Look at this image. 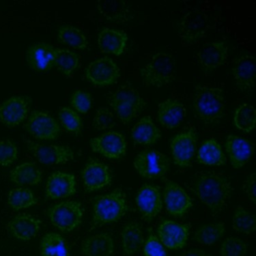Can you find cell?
<instances>
[{
	"instance_id": "6da1fadb",
	"label": "cell",
	"mask_w": 256,
	"mask_h": 256,
	"mask_svg": "<svg viewBox=\"0 0 256 256\" xmlns=\"http://www.w3.org/2000/svg\"><path fill=\"white\" fill-rule=\"evenodd\" d=\"M190 188L212 215H217L226 208L233 191L229 178L215 171L194 173L191 176Z\"/></svg>"
},
{
	"instance_id": "7a4b0ae2",
	"label": "cell",
	"mask_w": 256,
	"mask_h": 256,
	"mask_svg": "<svg viewBox=\"0 0 256 256\" xmlns=\"http://www.w3.org/2000/svg\"><path fill=\"white\" fill-rule=\"evenodd\" d=\"M195 114L205 125L218 124L226 116V97L220 87L196 85L193 94Z\"/></svg>"
},
{
	"instance_id": "3957f363",
	"label": "cell",
	"mask_w": 256,
	"mask_h": 256,
	"mask_svg": "<svg viewBox=\"0 0 256 256\" xmlns=\"http://www.w3.org/2000/svg\"><path fill=\"white\" fill-rule=\"evenodd\" d=\"M127 210L126 195L121 188H116L111 193L97 196L93 201L92 227L116 222L125 215Z\"/></svg>"
},
{
	"instance_id": "277c9868",
	"label": "cell",
	"mask_w": 256,
	"mask_h": 256,
	"mask_svg": "<svg viewBox=\"0 0 256 256\" xmlns=\"http://www.w3.org/2000/svg\"><path fill=\"white\" fill-rule=\"evenodd\" d=\"M145 86L163 87L172 83L177 76V64L174 57L166 52L155 53L140 70Z\"/></svg>"
},
{
	"instance_id": "5b68a950",
	"label": "cell",
	"mask_w": 256,
	"mask_h": 256,
	"mask_svg": "<svg viewBox=\"0 0 256 256\" xmlns=\"http://www.w3.org/2000/svg\"><path fill=\"white\" fill-rule=\"evenodd\" d=\"M108 102L123 124H129L146 107V101L139 91L128 84L120 86L111 93Z\"/></svg>"
},
{
	"instance_id": "8992f818",
	"label": "cell",
	"mask_w": 256,
	"mask_h": 256,
	"mask_svg": "<svg viewBox=\"0 0 256 256\" xmlns=\"http://www.w3.org/2000/svg\"><path fill=\"white\" fill-rule=\"evenodd\" d=\"M46 215L54 227L62 232H70L82 223L84 208L78 201L66 200L51 205Z\"/></svg>"
},
{
	"instance_id": "52a82bcc",
	"label": "cell",
	"mask_w": 256,
	"mask_h": 256,
	"mask_svg": "<svg viewBox=\"0 0 256 256\" xmlns=\"http://www.w3.org/2000/svg\"><path fill=\"white\" fill-rule=\"evenodd\" d=\"M133 166L136 172L145 179H160L168 172L170 159L158 150L147 148L136 155Z\"/></svg>"
},
{
	"instance_id": "ba28073f",
	"label": "cell",
	"mask_w": 256,
	"mask_h": 256,
	"mask_svg": "<svg viewBox=\"0 0 256 256\" xmlns=\"http://www.w3.org/2000/svg\"><path fill=\"white\" fill-rule=\"evenodd\" d=\"M27 149L41 164L59 165L65 164L74 159V151L68 145L62 144H41L29 139H23Z\"/></svg>"
},
{
	"instance_id": "9c48e42d",
	"label": "cell",
	"mask_w": 256,
	"mask_h": 256,
	"mask_svg": "<svg viewBox=\"0 0 256 256\" xmlns=\"http://www.w3.org/2000/svg\"><path fill=\"white\" fill-rule=\"evenodd\" d=\"M197 132L194 127L174 135L170 140L172 160L179 167H188L196 153Z\"/></svg>"
},
{
	"instance_id": "30bf717a",
	"label": "cell",
	"mask_w": 256,
	"mask_h": 256,
	"mask_svg": "<svg viewBox=\"0 0 256 256\" xmlns=\"http://www.w3.org/2000/svg\"><path fill=\"white\" fill-rule=\"evenodd\" d=\"M24 129L32 137L39 140H55L61 132L57 120L48 112L41 110H34L29 114Z\"/></svg>"
},
{
	"instance_id": "8fae6325",
	"label": "cell",
	"mask_w": 256,
	"mask_h": 256,
	"mask_svg": "<svg viewBox=\"0 0 256 256\" xmlns=\"http://www.w3.org/2000/svg\"><path fill=\"white\" fill-rule=\"evenodd\" d=\"M85 76L94 86H110L119 79L120 69L112 58L104 56L88 64Z\"/></svg>"
},
{
	"instance_id": "7c38bea8",
	"label": "cell",
	"mask_w": 256,
	"mask_h": 256,
	"mask_svg": "<svg viewBox=\"0 0 256 256\" xmlns=\"http://www.w3.org/2000/svg\"><path fill=\"white\" fill-rule=\"evenodd\" d=\"M91 150L108 159H121L126 154L127 142L123 134L108 131L89 140Z\"/></svg>"
},
{
	"instance_id": "4fadbf2b",
	"label": "cell",
	"mask_w": 256,
	"mask_h": 256,
	"mask_svg": "<svg viewBox=\"0 0 256 256\" xmlns=\"http://www.w3.org/2000/svg\"><path fill=\"white\" fill-rule=\"evenodd\" d=\"M32 98L28 95H13L0 104V122L12 128L27 119Z\"/></svg>"
},
{
	"instance_id": "5bb4252c",
	"label": "cell",
	"mask_w": 256,
	"mask_h": 256,
	"mask_svg": "<svg viewBox=\"0 0 256 256\" xmlns=\"http://www.w3.org/2000/svg\"><path fill=\"white\" fill-rule=\"evenodd\" d=\"M209 19L201 11L193 10L186 13L180 22L179 37L184 45H191L203 38L209 29Z\"/></svg>"
},
{
	"instance_id": "9a60e30c",
	"label": "cell",
	"mask_w": 256,
	"mask_h": 256,
	"mask_svg": "<svg viewBox=\"0 0 256 256\" xmlns=\"http://www.w3.org/2000/svg\"><path fill=\"white\" fill-rule=\"evenodd\" d=\"M163 201L167 212L177 218L183 217L193 207L192 198L178 183L172 180L165 181Z\"/></svg>"
},
{
	"instance_id": "2e32d148",
	"label": "cell",
	"mask_w": 256,
	"mask_h": 256,
	"mask_svg": "<svg viewBox=\"0 0 256 256\" xmlns=\"http://www.w3.org/2000/svg\"><path fill=\"white\" fill-rule=\"evenodd\" d=\"M83 188L86 192H93L109 186L112 174L108 165L90 158L81 171Z\"/></svg>"
},
{
	"instance_id": "e0dca14e",
	"label": "cell",
	"mask_w": 256,
	"mask_h": 256,
	"mask_svg": "<svg viewBox=\"0 0 256 256\" xmlns=\"http://www.w3.org/2000/svg\"><path fill=\"white\" fill-rule=\"evenodd\" d=\"M189 233V224H181L168 219L162 220L157 228L159 241L171 250L184 248L187 244Z\"/></svg>"
},
{
	"instance_id": "ac0fdd59",
	"label": "cell",
	"mask_w": 256,
	"mask_h": 256,
	"mask_svg": "<svg viewBox=\"0 0 256 256\" xmlns=\"http://www.w3.org/2000/svg\"><path fill=\"white\" fill-rule=\"evenodd\" d=\"M57 48L48 42H35L26 51L28 66L37 72H46L55 66Z\"/></svg>"
},
{
	"instance_id": "d6986e66",
	"label": "cell",
	"mask_w": 256,
	"mask_h": 256,
	"mask_svg": "<svg viewBox=\"0 0 256 256\" xmlns=\"http://www.w3.org/2000/svg\"><path fill=\"white\" fill-rule=\"evenodd\" d=\"M236 87L245 94L252 93L256 76V60L251 54H244L235 59L231 68Z\"/></svg>"
},
{
	"instance_id": "ffe728a7",
	"label": "cell",
	"mask_w": 256,
	"mask_h": 256,
	"mask_svg": "<svg viewBox=\"0 0 256 256\" xmlns=\"http://www.w3.org/2000/svg\"><path fill=\"white\" fill-rule=\"evenodd\" d=\"M135 202L142 219L147 222L152 221L162 210L161 195L154 185H142L136 194Z\"/></svg>"
},
{
	"instance_id": "44dd1931",
	"label": "cell",
	"mask_w": 256,
	"mask_h": 256,
	"mask_svg": "<svg viewBox=\"0 0 256 256\" xmlns=\"http://www.w3.org/2000/svg\"><path fill=\"white\" fill-rule=\"evenodd\" d=\"M228 58V46L224 41H210L203 44L197 53V61L205 72L221 67Z\"/></svg>"
},
{
	"instance_id": "7402d4cb",
	"label": "cell",
	"mask_w": 256,
	"mask_h": 256,
	"mask_svg": "<svg viewBox=\"0 0 256 256\" xmlns=\"http://www.w3.org/2000/svg\"><path fill=\"white\" fill-rule=\"evenodd\" d=\"M75 193L76 178L74 174L62 171H55L50 174L45 186V196L47 199H63Z\"/></svg>"
},
{
	"instance_id": "603a6c76",
	"label": "cell",
	"mask_w": 256,
	"mask_h": 256,
	"mask_svg": "<svg viewBox=\"0 0 256 256\" xmlns=\"http://www.w3.org/2000/svg\"><path fill=\"white\" fill-rule=\"evenodd\" d=\"M225 151L234 169L245 166L253 155L254 147L249 140L234 134H229L225 140Z\"/></svg>"
},
{
	"instance_id": "cb8c5ba5",
	"label": "cell",
	"mask_w": 256,
	"mask_h": 256,
	"mask_svg": "<svg viewBox=\"0 0 256 256\" xmlns=\"http://www.w3.org/2000/svg\"><path fill=\"white\" fill-rule=\"evenodd\" d=\"M41 220L29 213H20L7 223V231L14 238L29 241L36 237L41 228Z\"/></svg>"
},
{
	"instance_id": "d4e9b609",
	"label": "cell",
	"mask_w": 256,
	"mask_h": 256,
	"mask_svg": "<svg viewBox=\"0 0 256 256\" xmlns=\"http://www.w3.org/2000/svg\"><path fill=\"white\" fill-rule=\"evenodd\" d=\"M187 114L184 104L176 99L169 98L158 104L157 120L166 129L178 128Z\"/></svg>"
},
{
	"instance_id": "484cf974",
	"label": "cell",
	"mask_w": 256,
	"mask_h": 256,
	"mask_svg": "<svg viewBox=\"0 0 256 256\" xmlns=\"http://www.w3.org/2000/svg\"><path fill=\"white\" fill-rule=\"evenodd\" d=\"M97 42L102 53L120 56L126 49L128 36L123 30L104 28L99 32Z\"/></svg>"
},
{
	"instance_id": "4316f807",
	"label": "cell",
	"mask_w": 256,
	"mask_h": 256,
	"mask_svg": "<svg viewBox=\"0 0 256 256\" xmlns=\"http://www.w3.org/2000/svg\"><path fill=\"white\" fill-rule=\"evenodd\" d=\"M131 137L135 145L150 146L161 138V131L150 116L142 117L132 128Z\"/></svg>"
},
{
	"instance_id": "83f0119b",
	"label": "cell",
	"mask_w": 256,
	"mask_h": 256,
	"mask_svg": "<svg viewBox=\"0 0 256 256\" xmlns=\"http://www.w3.org/2000/svg\"><path fill=\"white\" fill-rule=\"evenodd\" d=\"M196 152L197 163L206 166H222L227 162L220 143L214 138L204 140Z\"/></svg>"
},
{
	"instance_id": "f1b7e54d",
	"label": "cell",
	"mask_w": 256,
	"mask_h": 256,
	"mask_svg": "<svg viewBox=\"0 0 256 256\" xmlns=\"http://www.w3.org/2000/svg\"><path fill=\"white\" fill-rule=\"evenodd\" d=\"M114 251L113 238L108 233L92 235L82 241L81 253L84 256H110Z\"/></svg>"
},
{
	"instance_id": "f546056e",
	"label": "cell",
	"mask_w": 256,
	"mask_h": 256,
	"mask_svg": "<svg viewBox=\"0 0 256 256\" xmlns=\"http://www.w3.org/2000/svg\"><path fill=\"white\" fill-rule=\"evenodd\" d=\"M121 243L125 255H133L144 245V236L140 224L137 221L126 223L120 231Z\"/></svg>"
},
{
	"instance_id": "4dcf8cb0",
	"label": "cell",
	"mask_w": 256,
	"mask_h": 256,
	"mask_svg": "<svg viewBox=\"0 0 256 256\" xmlns=\"http://www.w3.org/2000/svg\"><path fill=\"white\" fill-rule=\"evenodd\" d=\"M9 179L19 186L39 185L42 181V170L35 162H23L9 172Z\"/></svg>"
},
{
	"instance_id": "1f68e13d",
	"label": "cell",
	"mask_w": 256,
	"mask_h": 256,
	"mask_svg": "<svg viewBox=\"0 0 256 256\" xmlns=\"http://www.w3.org/2000/svg\"><path fill=\"white\" fill-rule=\"evenodd\" d=\"M99 13L111 22L124 23L130 20V6L123 0H101L97 1Z\"/></svg>"
},
{
	"instance_id": "d6a6232c",
	"label": "cell",
	"mask_w": 256,
	"mask_h": 256,
	"mask_svg": "<svg viewBox=\"0 0 256 256\" xmlns=\"http://www.w3.org/2000/svg\"><path fill=\"white\" fill-rule=\"evenodd\" d=\"M39 251L41 256H69L65 238L56 232L46 233L41 238Z\"/></svg>"
},
{
	"instance_id": "836d02e7",
	"label": "cell",
	"mask_w": 256,
	"mask_h": 256,
	"mask_svg": "<svg viewBox=\"0 0 256 256\" xmlns=\"http://www.w3.org/2000/svg\"><path fill=\"white\" fill-rule=\"evenodd\" d=\"M57 40L68 47L77 50H85L88 47V41L84 33L71 24H63L57 29Z\"/></svg>"
},
{
	"instance_id": "e575fe53",
	"label": "cell",
	"mask_w": 256,
	"mask_h": 256,
	"mask_svg": "<svg viewBox=\"0 0 256 256\" xmlns=\"http://www.w3.org/2000/svg\"><path fill=\"white\" fill-rule=\"evenodd\" d=\"M81 65V57L76 52L70 49L57 48L55 60L56 69L65 77L73 76L74 72Z\"/></svg>"
},
{
	"instance_id": "d590c367",
	"label": "cell",
	"mask_w": 256,
	"mask_h": 256,
	"mask_svg": "<svg viewBox=\"0 0 256 256\" xmlns=\"http://www.w3.org/2000/svg\"><path fill=\"white\" fill-rule=\"evenodd\" d=\"M224 222H215L200 226L194 233V240L203 245H213L225 233Z\"/></svg>"
},
{
	"instance_id": "8d00e7d4",
	"label": "cell",
	"mask_w": 256,
	"mask_h": 256,
	"mask_svg": "<svg viewBox=\"0 0 256 256\" xmlns=\"http://www.w3.org/2000/svg\"><path fill=\"white\" fill-rule=\"evenodd\" d=\"M233 122L238 130L246 133L251 132L254 129L256 123L255 108L248 103L239 105L234 111Z\"/></svg>"
},
{
	"instance_id": "74e56055",
	"label": "cell",
	"mask_w": 256,
	"mask_h": 256,
	"mask_svg": "<svg viewBox=\"0 0 256 256\" xmlns=\"http://www.w3.org/2000/svg\"><path fill=\"white\" fill-rule=\"evenodd\" d=\"M38 204L37 198L33 192L25 187L13 188L8 193V205L14 211L26 209Z\"/></svg>"
},
{
	"instance_id": "f35d334b",
	"label": "cell",
	"mask_w": 256,
	"mask_h": 256,
	"mask_svg": "<svg viewBox=\"0 0 256 256\" xmlns=\"http://www.w3.org/2000/svg\"><path fill=\"white\" fill-rule=\"evenodd\" d=\"M232 227L237 233L253 234L256 229V217L242 206H237L232 217Z\"/></svg>"
},
{
	"instance_id": "ab89813d",
	"label": "cell",
	"mask_w": 256,
	"mask_h": 256,
	"mask_svg": "<svg viewBox=\"0 0 256 256\" xmlns=\"http://www.w3.org/2000/svg\"><path fill=\"white\" fill-rule=\"evenodd\" d=\"M58 121L65 131L74 135H80L83 129V121L80 115L72 108L62 106L58 109Z\"/></svg>"
},
{
	"instance_id": "60d3db41",
	"label": "cell",
	"mask_w": 256,
	"mask_h": 256,
	"mask_svg": "<svg viewBox=\"0 0 256 256\" xmlns=\"http://www.w3.org/2000/svg\"><path fill=\"white\" fill-rule=\"evenodd\" d=\"M70 105L78 114H86L92 107V95L85 90L76 89L70 96Z\"/></svg>"
},
{
	"instance_id": "b9f144b4",
	"label": "cell",
	"mask_w": 256,
	"mask_h": 256,
	"mask_svg": "<svg viewBox=\"0 0 256 256\" xmlns=\"http://www.w3.org/2000/svg\"><path fill=\"white\" fill-rule=\"evenodd\" d=\"M247 244L237 237L226 238L220 247L222 256H245L247 253Z\"/></svg>"
},
{
	"instance_id": "7bdbcfd3",
	"label": "cell",
	"mask_w": 256,
	"mask_h": 256,
	"mask_svg": "<svg viewBox=\"0 0 256 256\" xmlns=\"http://www.w3.org/2000/svg\"><path fill=\"white\" fill-rule=\"evenodd\" d=\"M18 157V148L11 139L0 140V166L8 167L12 165Z\"/></svg>"
},
{
	"instance_id": "ee69618b",
	"label": "cell",
	"mask_w": 256,
	"mask_h": 256,
	"mask_svg": "<svg viewBox=\"0 0 256 256\" xmlns=\"http://www.w3.org/2000/svg\"><path fill=\"white\" fill-rule=\"evenodd\" d=\"M92 125L97 130H107L115 125V118L110 109L100 107L97 109L93 118Z\"/></svg>"
},
{
	"instance_id": "f6af8a7d",
	"label": "cell",
	"mask_w": 256,
	"mask_h": 256,
	"mask_svg": "<svg viewBox=\"0 0 256 256\" xmlns=\"http://www.w3.org/2000/svg\"><path fill=\"white\" fill-rule=\"evenodd\" d=\"M145 256H168L159 239L152 233H148V237L143 245Z\"/></svg>"
},
{
	"instance_id": "bcb514c9",
	"label": "cell",
	"mask_w": 256,
	"mask_h": 256,
	"mask_svg": "<svg viewBox=\"0 0 256 256\" xmlns=\"http://www.w3.org/2000/svg\"><path fill=\"white\" fill-rule=\"evenodd\" d=\"M255 173H251L243 181L242 189L252 203H255Z\"/></svg>"
},
{
	"instance_id": "7dc6e473",
	"label": "cell",
	"mask_w": 256,
	"mask_h": 256,
	"mask_svg": "<svg viewBox=\"0 0 256 256\" xmlns=\"http://www.w3.org/2000/svg\"><path fill=\"white\" fill-rule=\"evenodd\" d=\"M180 256H212V255L201 249H190V250L184 251Z\"/></svg>"
}]
</instances>
